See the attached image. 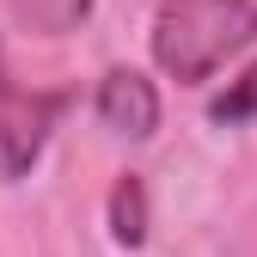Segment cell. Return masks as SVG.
Returning <instances> with one entry per match:
<instances>
[{
  "mask_svg": "<svg viewBox=\"0 0 257 257\" xmlns=\"http://www.w3.org/2000/svg\"><path fill=\"white\" fill-rule=\"evenodd\" d=\"M98 116H104V128H116V135L147 141L159 128V92H153V80H141L135 68H110L104 86H98Z\"/></svg>",
  "mask_w": 257,
  "mask_h": 257,
  "instance_id": "3957f363",
  "label": "cell"
},
{
  "mask_svg": "<svg viewBox=\"0 0 257 257\" xmlns=\"http://www.w3.org/2000/svg\"><path fill=\"white\" fill-rule=\"evenodd\" d=\"M110 233L122 245H141V233H147V202H141V184L135 178H122L110 190Z\"/></svg>",
  "mask_w": 257,
  "mask_h": 257,
  "instance_id": "5b68a950",
  "label": "cell"
},
{
  "mask_svg": "<svg viewBox=\"0 0 257 257\" xmlns=\"http://www.w3.org/2000/svg\"><path fill=\"white\" fill-rule=\"evenodd\" d=\"M208 116H214V122H227V128H233V122H245V116H257V68H251V74H239L227 92H220Z\"/></svg>",
  "mask_w": 257,
  "mask_h": 257,
  "instance_id": "8992f818",
  "label": "cell"
},
{
  "mask_svg": "<svg viewBox=\"0 0 257 257\" xmlns=\"http://www.w3.org/2000/svg\"><path fill=\"white\" fill-rule=\"evenodd\" d=\"M55 116H61V92L19 86L7 55H0V184L25 178L43 159V141H49Z\"/></svg>",
  "mask_w": 257,
  "mask_h": 257,
  "instance_id": "7a4b0ae2",
  "label": "cell"
},
{
  "mask_svg": "<svg viewBox=\"0 0 257 257\" xmlns=\"http://www.w3.org/2000/svg\"><path fill=\"white\" fill-rule=\"evenodd\" d=\"M257 37V0H166L153 19V61L178 86H202Z\"/></svg>",
  "mask_w": 257,
  "mask_h": 257,
  "instance_id": "6da1fadb",
  "label": "cell"
},
{
  "mask_svg": "<svg viewBox=\"0 0 257 257\" xmlns=\"http://www.w3.org/2000/svg\"><path fill=\"white\" fill-rule=\"evenodd\" d=\"M13 13H19L25 31H37V37H68L92 13V0H13Z\"/></svg>",
  "mask_w": 257,
  "mask_h": 257,
  "instance_id": "277c9868",
  "label": "cell"
}]
</instances>
